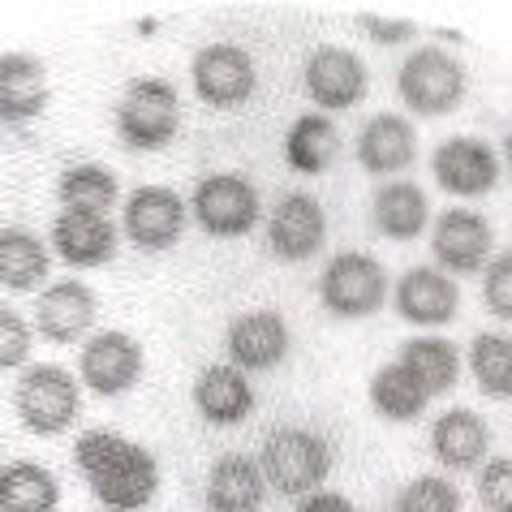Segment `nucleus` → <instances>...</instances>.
<instances>
[{
  "instance_id": "5701e85b",
  "label": "nucleus",
  "mask_w": 512,
  "mask_h": 512,
  "mask_svg": "<svg viewBox=\"0 0 512 512\" xmlns=\"http://www.w3.org/2000/svg\"><path fill=\"white\" fill-rule=\"evenodd\" d=\"M267 500V478L246 452H224L207 474V508L211 512H259Z\"/></svg>"
},
{
  "instance_id": "6e6552de",
  "label": "nucleus",
  "mask_w": 512,
  "mask_h": 512,
  "mask_svg": "<svg viewBox=\"0 0 512 512\" xmlns=\"http://www.w3.org/2000/svg\"><path fill=\"white\" fill-rule=\"evenodd\" d=\"M190 224V207L186 198L168 186H138L125 194V207H121V229L125 241L147 254H160V250H173L181 233Z\"/></svg>"
},
{
  "instance_id": "412c9836",
  "label": "nucleus",
  "mask_w": 512,
  "mask_h": 512,
  "mask_svg": "<svg viewBox=\"0 0 512 512\" xmlns=\"http://www.w3.org/2000/svg\"><path fill=\"white\" fill-rule=\"evenodd\" d=\"M418 160V130L414 121L396 117V112H375L358 134V164L371 177H396Z\"/></svg>"
},
{
  "instance_id": "4c0bfd02",
  "label": "nucleus",
  "mask_w": 512,
  "mask_h": 512,
  "mask_svg": "<svg viewBox=\"0 0 512 512\" xmlns=\"http://www.w3.org/2000/svg\"><path fill=\"white\" fill-rule=\"evenodd\" d=\"M504 164H508V173H512V134L504 138Z\"/></svg>"
},
{
  "instance_id": "9d476101",
  "label": "nucleus",
  "mask_w": 512,
  "mask_h": 512,
  "mask_svg": "<svg viewBox=\"0 0 512 512\" xmlns=\"http://www.w3.org/2000/svg\"><path fill=\"white\" fill-rule=\"evenodd\" d=\"M142 379V345L130 332H117V327H104V332L87 336L78 358V383L91 396H125Z\"/></svg>"
},
{
  "instance_id": "393cba45",
  "label": "nucleus",
  "mask_w": 512,
  "mask_h": 512,
  "mask_svg": "<svg viewBox=\"0 0 512 512\" xmlns=\"http://www.w3.org/2000/svg\"><path fill=\"white\" fill-rule=\"evenodd\" d=\"M396 362L422 383L426 396H448L461 383V349L448 336H435V332L409 336L401 353H396Z\"/></svg>"
},
{
  "instance_id": "a878e982",
  "label": "nucleus",
  "mask_w": 512,
  "mask_h": 512,
  "mask_svg": "<svg viewBox=\"0 0 512 512\" xmlns=\"http://www.w3.org/2000/svg\"><path fill=\"white\" fill-rule=\"evenodd\" d=\"M371 220L383 237L392 241H414L431 224V198L414 181H388L371 198Z\"/></svg>"
},
{
  "instance_id": "20e7f679",
  "label": "nucleus",
  "mask_w": 512,
  "mask_h": 512,
  "mask_svg": "<svg viewBox=\"0 0 512 512\" xmlns=\"http://www.w3.org/2000/svg\"><path fill=\"white\" fill-rule=\"evenodd\" d=\"M13 414L31 435H65L82 414V383L56 362L26 366L13 388Z\"/></svg>"
},
{
  "instance_id": "473e14b6",
  "label": "nucleus",
  "mask_w": 512,
  "mask_h": 512,
  "mask_svg": "<svg viewBox=\"0 0 512 512\" xmlns=\"http://www.w3.org/2000/svg\"><path fill=\"white\" fill-rule=\"evenodd\" d=\"M478 504L487 512H512V457H495L478 469Z\"/></svg>"
},
{
  "instance_id": "c9c22d12",
  "label": "nucleus",
  "mask_w": 512,
  "mask_h": 512,
  "mask_svg": "<svg viewBox=\"0 0 512 512\" xmlns=\"http://www.w3.org/2000/svg\"><path fill=\"white\" fill-rule=\"evenodd\" d=\"M358 31L366 39H375V44L383 48H396V44H409V39L418 35V22H409V18H379V13H358Z\"/></svg>"
},
{
  "instance_id": "f704fd0d",
  "label": "nucleus",
  "mask_w": 512,
  "mask_h": 512,
  "mask_svg": "<svg viewBox=\"0 0 512 512\" xmlns=\"http://www.w3.org/2000/svg\"><path fill=\"white\" fill-rule=\"evenodd\" d=\"M482 302H487L495 319L512 323V250L487 263V272H482Z\"/></svg>"
},
{
  "instance_id": "f8f14e48",
  "label": "nucleus",
  "mask_w": 512,
  "mask_h": 512,
  "mask_svg": "<svg viewBox=\"0 0 512 512\" xmlns=\"http://www.w3.org/2000/svg\"><path fill=\"white\" fill-rule=\"evenodd\" d=\"M190 78L203 104L211 108H241L259 87V69H254L250 52L237 44H207L194 52Z\"/></svg>"
},
{
  "instance_id": "7c9ffc66",
  "label": "nucleus",
  "mask_w": 512,
  "mask_h": 512,
  "mask_svg": "<svg viewBox=\"0 0 512 512\" xmlns=\"http://www.w3.org/2000/svg\"><path fill=\"white\" fill-rule=\"evenodd\" d=\"M469 375L491 401H512V336L508 332H478L469 340Z\"/></svg>"
},
{
  "instance_id": "c756f323",
  "label": "nucleus",
  "mask_w": 512,
  "mask_h": 512,
  "mask_svg": "<svg viewBox=\"0 0 512 512\" xmlns=\"http://www.w3.org/2000/svg\"><path fill=\"white\" fill-rule=\"evenodd\" d=\"M371 409L388 422H418L431 405V396L422 392V383L405 371L401 362H383L379 371L371 375Z\"/></svg>"
},
{
  "instance_id": "ddd939ff",
  "label": "nucleus",
  "mask_w": 512,
  "mask_h": 512,
  "mask_svg": "<svg viewBox=\"0 0 512 512\" xmlns=\"http://www.w3.org/2000/svg\"><path fill=\"white\" fill-rule=\"evenodd\" d=\"M371 91V69L353 48H315L306 61V95L319 104V112H349Z\"/></svg>"
},
{
  "instance_id": "a211bd4d",
  "label": "nucleus",
  "mask_w": 512,
  "mask_h": 512,
  "mask_svg": "<svg viewBox=\"0 0 512 512\" xmlns=\"http://www.w3.org/2000/svg\"><path fill=\"white\" fill-rule=\"evenodd\" d=\"M121 233L112 216H87V211H61L52 220V254L69 267H104L117 259Z\"/></svg>"
},
{
  "instance_id": "6ab92c4d",
  "label": "nucleus",
  "mask_w": 512,
  "mask_h": 512,
  "mask_svg": "<svg viewBox=\"0 0 512 512\" xmlns=\"http://www.w3.org/2000/svg\"><path fill=\"white\" fill-rule=\"evenodd\" d=\"M52 99L48 65L35 52H5L0 56V121L26 125L44 117Z\"/></svg>"
},
{
  "instance_id": "aec40b11",
  "label": "nucleus",
  "mask_w": 512,
  "mask_h": 512,
  "mask_svg": "<svg viewBox=\"0 0 512 512\" xmlns=\"http://www.w3.org/2000/svg\"><path fill=\"white\" fill-rule=\"evenodd\" d=\"M491 452V426L474 409H448L431 422V457L452 469V474H469V469H482Z\"/></svg>"
},
{
  "instance_id": "cd10ccee",
  "label": "nucleus",
  "mask_w": 512,
  "mask_h": 512,
  "mask_svg": "<svg viewBox=\"0 0 512 512\" xmlns=\"http://www.w3.org/2000/svg\"><path fill=\"white\" fill-rule=\"evenodd\" d=\"M56 203L61 211H87V216H112V207L121 203V181L108 164H74L65 168L56 181Z\"/></svg>"
},
{
  "instance_id": "7ed1b4c3",
  "label": "nucleus",
  "mask_w": 512,
  "mask_h": 512,
  "mask_svg": "<svg viewBox=\"0 0 512 512\" xmlns=\"http://www.w3.org/2000/svg\"><path fill=\"white\" fill-rule=\"evenodd\" d=\"M336 465V452L323 435L306 426H276L259 448V469L267 487L280 495H315Z\"/></svg>"
},
{
  "instance_id": "f03ea898",
  "label": "nucleus",
  "mask_w": 512,
  "mask_h": 512,
  "mask_svg": "<svg viewBox=\"0 0 512 512\" xmlns=\"http://www.w3.org/2000/svg\"><path fill=\"white\" fill-rule=\"evenodd\" d=\"M396 95L414 117H448L469 95V69L448 48H414L396 69Z\"/></svg>"
},
{
  "instance_id": "9b49d317",
  "label": "nucleus",
  "mask_w": 512,
  "mask_h": 512,
  "mask_svg": "<svg viewBox=\"0 0 512 512\" xmlns=\"http://www.w3.org/2000/svg\"><path fill=\"white\" fill-rule=\"evenodd\" d=\"M431 254H435L439 272H448V276L487 272V263L495 254V233H491L487 216L465 211V207L439 211L431 224Z\"/></svg>"
},
{
  "instance_id": "423d86ee",
  "label": "nucleus",
  "mask_w": 512,
  "mask_h": 512,
  "mask_svg": "<svg viewBox=\"0 0 512 512\" xmlns=\"http://www.w3.org/2000/svg\"><path fill=\"white\" fill-rule=\"evenodd\" d=\"M388 297V267L362 250H340L336 259H327L319 276V302L336 319H371L375 310L388 306Z\"/></svg>"
},
{
  "instance_id": "4be33fe9",
  "label": "nucleus",
  "mask_w": 512,
  "mask_h": 512,
  "mask_svg": "<svg viewBox=\"0 0 512 512\" xmlns=\"http://www.w3.org/2000/svg\"><path fill=\"white\" fill-rule=\"evenodd\" d=\"M194 409L211 426H237L254 414V388L233 362H216L194 379Z\"/></svg>"
},
{
  "instance_id": "39448f33",
  "label": "nucleus",
  "mask_w": 512,
  "mask_h": 512,
  "mask_svg": "<svg viewBox=\"0 0 512 512\" xmlns=\"http://www.w3.org/2000/svg\"><path fill=\"white\" fill-rule=\"evenodd\" d=\"M117 138L130 151H160L177 138L181 125V95L164 78H134L121 91L117 112H112Z\"/></svg>"
},
{
  "instance_id": "bb28decb",
  "label": "nucleus",
  "mask_w": 512,
  "mask_h": 512,
  "mask_svg": "<svg viewBox=\"0 0 512 512\" xmlns=\"http://www.w3.org/2000/svg\"><path fill=\"white\" fill-rule=\"evenodd\" d=\"M336 151H340V130L327 112H306L284 134V164L302 177H319L323 168H332Z\"/></svg>"
},
{
  "instance_id": "f3484780",
  "label": "nucleus",
  "mask_w": 512,
  "mask_h": 512,
  "mask_svg": "<svg viewBox=\"0 0 512 512\" xmlns=\"http://www.w3.org/2000/svg\"><path fill=\"white\" fill-rule=\"evenodd\" d=\"M95 310H99V302L82 280H52L39 289L35 327L44 340H52V345H74V340H82L91 332Z\"/></svg>"
},
{
  "instance_id": "b1692460",
  "label": "nucleus",
  "mask_w": 512,
  "mask_h": 512,
  "mask_svg": "<svg viewBox=\"0 0 512 512\" xmlns=\"http://www.w3.org/2000/svg\"><path fill=\"white\" fill-rule=\"evenodd\" d=\"M52 272V246L31 229H0V289L9 293H35L48 284Z\"/></svg>"
},
{
  "instance_id": "2eb2a0df",
  "label": "nucleus",
  "mask_w": 512,
  "mask_h": 512,
  "mask_svg": "<svg viewBox=\"0 0 512 512\" xmlns=\"http://www.w3.org/2000/svg\"><path fill=\"white\" fill-rule=\"evenodd\" d=\"M293 349V332L276 310H246L224 327V353L237 371H276Z\"/></svg>"
},
{
  "instance_id": "2f4dec72",
  "label": "nucleus",
  "mask_w": 512,
  "mask_h": 512,
  "mask_svg": "<svg viewBox=\"0 0 512 512\" xmlns=\"http://www.w3.org/2000/svg\"><path fill=\"white\" fill-rule=\"evenodd\" d=\"M392 512H461V491L439 474H422L396 491Z\"/></svg>"
},
{
  "instance_id": "c85d7f7f",
  "label": "nucleus",
  "mask_w": 512,
  "mask_h": 512,
  "mask_svg": "<svg viewBox=\"0 0 512 512\" xmlns=\"http://www.w3.org/2000/svg\"><path fill=\"white\" fill-rule=\"evenodd\" d=\"M61 482L39 461H9L0 469V512H56Z\"/></svg>"
},
{
  "instance_id": "e433bc0d",
  "label": "nucleus",
  "mask_w": 512,
  "mask_h": 512,
  "mask_svg": "<svg viewBox=\"0 0 512 512\" xmlns=\"http://www.w3.org/2000/svg\"><path fill=\"white\" fill-rule=\"evenodd\" d=\"M297 512H358V508H353V500L340 491H315V495H306Z\"/></svg>"
},
{
  "instance_id": "72a5a7b5",
  "label": "nucleus",
  "mask_w": 512,
  "mask_h": 512,
  "mask_svg": "<svg viewBox=\"0 0 512 512\" xmlns=\"http://www.w3.org/2000/svg\"><path fill=\"white\" fill-rule=\"evenodd\" d=\"M31 358V323L13 306H0V371H13Z\"/></svg>"
},
{
  "instance_id": "f257e3e1",
  "label": "nucleus",
  "mask_w": 512,
  "mask_h": 512,
  "mask_svg": "<svg viewBox=\"0 0 512 512\" xmlns=\"http://www.w3.org/2000/svg\"><path fill=\"white\" fill-rule=\"evenodd\" d=\"M74 465L104 512H142L160 495V461L147 444L125 439L108 426H91L74 444Z\"/></svg>"
},
{
  "instance_id": "4468645a",
  "label": "nucleus",
  "mask_w": 512,
  "mask_h": 512,
  "mask_svg": "<svg viewBox=\"0 0 512 512\" xmlns=\"http://www.w3.org/2000/svg\"><path fill=\"white\" fill-rule=\"evenodd\" d=\"M267 246L280 263H310L327 246V216L315 194H284L267 216Z\"/></svg>"
},
{
  "instance_id": "dca6fc26",
  "label": "nucleus",
  "mask_w": 512,
  "mask_h": 512,
  "mask_svg": "<svg viewBox=\"0 0 512 512\" xmlns=\"http://www.w3.org/2000/svg\"><path fill=\"white\" fill-rule=\"evenodd\" d=\"M392 306L405 323L435 332V327H448L461 315V289L439 267H409L392 289Z\"/></svg>"
},
{
  "instance_id": "0eeeda50",
  "label": "nucleus",
  "mask_w": 512,
  "mask_h": 512,
  "mask_svg": "<svg viewBox=\"0 0 512 512\" xmlns=\"http://www.w3.org/2000/svg\"><path fill=\"white\" fill-rule=\"evenodd\" d=\"M190 216L207 237H246L259 229L263 203L250 177L241 173H211L194 186Z\"/></svg>"
},
{
  "instance_id": "1a4fd4ad",
  "label": "nucleus",
  "mask_w": 512,
  "mask_h": 512,
  "mask_svg": "<svg viewBox=\"0 0 512 512\" xmlns=\"http://www.w3.org/2000/svg\"><path fill=\"white\" fill-rule=\"evenodd\" d=\"M431 177L452 198H482L500 186V151L474 134L444 138L431 151Z\"/></svg>"
}]
</instances>
